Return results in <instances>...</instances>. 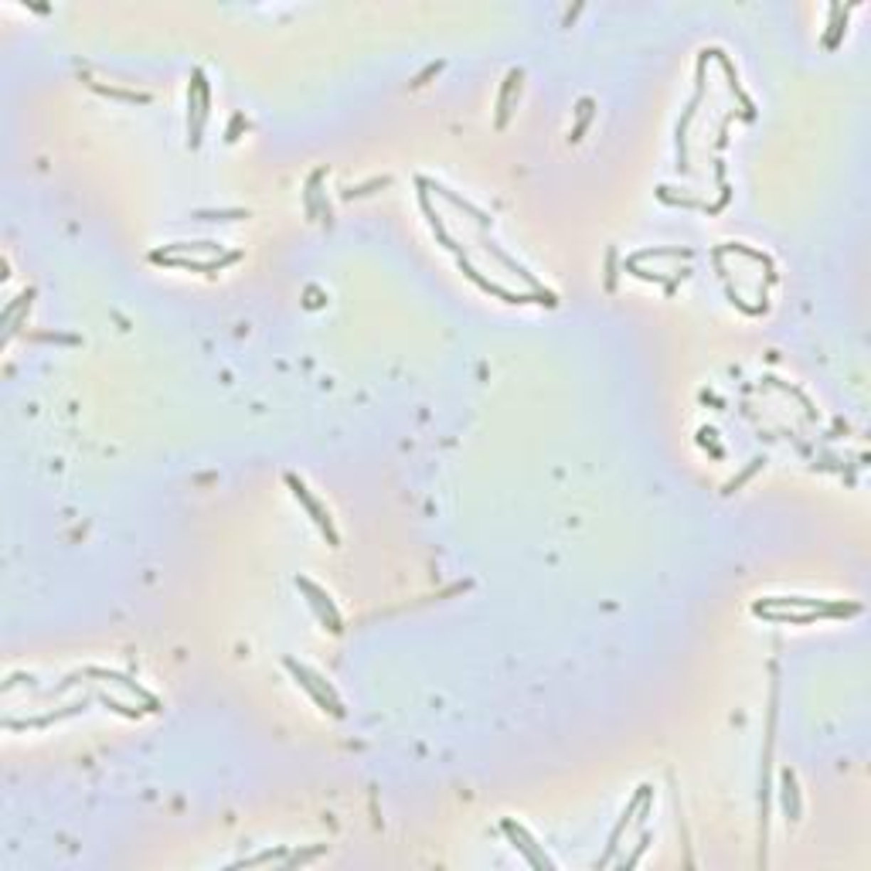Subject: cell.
Returning <instances> with one entry per match:
<instances>
[{"mask_svg":"<svg viewBox=\"0 0 871 871\" xmlns=\"http://www.w3.org/2000/svg\"><path fill=\"white\" fill-rule=\"evenodd\" d=\"M286 667L293 670V677H296V681H300V685H303V687H307V691H310V695H313V701H317L320 708H330L334 715H344L341 701L334 698V691H330V685H327V681H320V677H317V674H310V670H307V667H300L296 660H286Z\"/></svg>","mask_w":871,"mask_h":871,"instance_id":"1","label":"cell"},{"mask_svg":"<svg viewBox=\"0 0 871 871\" xmlns=\"http://www.w3.org/2000/svg\"><path fill=\"white\" fill-rule=\"evenodd\" d=\"M286 483L293 487V494H296V497L303 500V507L310 511V517H313V521H317V528H320V531H324V534H327V538H330V544H337V534H334V524H330V517H327V511H324V507L317 504V497H310V490H307V483H303V480H296L293 473L286 477Z\"/></svg>","mask_w":871,"mask_h":871,"instance_id":"2","label":"cell"},{"mask_svg":"<svg viewBox=\"0 0 871 871\" xmlns=\"http://www.w3.org/2000/svg\"><path fill=\"white\" fill-rule=\"evenodd\" d=\"M300 589H303V592H307V596H310V603H313V606H317V613H320V620H324L327 626H330V633H341V630H344V626H341V616H337V609H334V603L327 599L324 592L317 589L313 582H307V579H300Z\"/></svg>","mask_w":871,"mask_h":871,"instance_id":"3","label":"cell"},{"mask_svg":"<svg viewBox=\"0 0 871 871\" xmlns=\"http://www.w3.org/2000/svg\"><path fill=\"white\" fill-rule=\"evenodd\" d=\"M504 834H507V838L514 840V848H517L521 855L528 857V861H531V865H534V868H551V861H548V857H544V855H538V851H534V844H531V838H528V834H524V830H521V827H517V824H511V820H504Z\"/></svg>","mask_w":871,"mask_h":871,"instance_id":"4","label":"cell"},{"mask_svg":"<svg viewBox=\"0 0 871 871\" xmlns=\"http://www.w3.org/2000/svg\"><path fill=\"white\" fill-rule=\"evenodd\" d=\"M783 807H786V817L796 820L800 817V793H796V776L790 769H783Z\"/></svg>","mask_w":871,"mask_h":871,"instance_id":"5","label":"cell"},{"mask_svg":"<svg viewBox=\"0 0 871 871\" xmlns=\"http://www.w3.org/2000/svg\"><path fill=\"white\" fill-rule=\"evenodd\" d=\"M517 82H521V68H511V72H507V82H504V93H500V102H497V109H500L497 126L507 123V99H511V89L517 85Z\"/></svg>","mask_w":871,"mask_h":871,"instance_id":"6","label":"cell"},{"mask_svg":"<svg viewBox=\"0 0 871 871\" xmlns=\"http://www.w3.org/2000/svg\"><path fill=\"white\" fill-rule=\"evenodd\" d=\"M174 252H221L218 242H177V246H164L160 255H174Z\"/></svg>","mask_w":871,"mask_h":871,"instance_id":"7","label":"cell"},{"mask_svg":"<svg viewBox=\"0 0 871 871\" xmlns=\"http://www.w3.org/2000/svg\"><path fill=\"white\" fill-rule=\"evenodd\" d=\"M276 861H286V857L280 855V851H265V855H255V857H246V861H235L232 868H255V865H276Z\"/></svg>","mask_w":871,"mask_h":871,"instance_id":"8","label":"cell"},{"mask_svg":"<svg viewBox=\"0 0 871 871\" xmlns=\"http://www.w3.org/2000/svg\"><path fill=\"white\" fill-rule=\"evenodd\" d=\"M589 116H592V99H582V102H579V126L572 130V140L582 137V130L589 126Z\"/></svg>","mask_w":871,"mask_h":871,"instance_id":"9","label":"cell"},{"mask_svg":"<svg viewBox=\"0 0 871 871\" xmlns=\"http://www.w3.org/2000/svg\"><path fill=\"white\" fill-rule=\"evenodd\" d=\"M324 851H327V844H317V848H313V851H303V855H293V857H286V861H283V865H286V868H293V865H307V861H313V857H317V855H324Z\"/></svg>","mask_w":871,"mask_h":871,"instance_id":"10","label":"cell"}]
</instances>
